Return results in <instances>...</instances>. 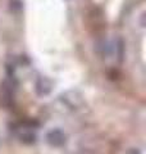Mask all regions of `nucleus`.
Returning <instances> with one entry per match:
<instances>
[{
	"mask_svg": "<svg viewBox=\"0 0 146 154\" xmlns=\"http://www.w3.org/2000/svg\"><path fill=\"white\" fill-rule=\"evenodd\" d=\"M46 141L50 144L51 146H62L65 143V135L59 128L50 130L46 134Z\"/></svg>",
	"mask_w": 146,
	"mask_h": 154,
	"instance_id": "1",
	"label": "nucleus"
},
{
	"mask_svg": "<svg viewBox=\"0 0 146 154\" xmlns=\"http://www.w3.org/2000/svg\"><path fill=\"white\" fill-rule=\"evenodd\" d=\"M51 89H53V82L47 77H40V79L37 80L35 90L38 96H45L47 94H50Z\"/></svg>",
	"mask_w": 146,
	"mask_h": 154,
	"instance_id": "2",
	"label": "nucleus"
},
{
	"mask_svg": "<svg viewBox=\"0 0 146 154\" xmlns=\"http://www.w3.org/2000/svg\"><path fill=\"white\" fill-rule=\"evenodd\" d=\"M18 137H19V140L26 143V144H32L36 140V135L33 134L30 128H22L21 131L18 132Z\"/></svg>",
	"mask_w": 146,
	"mask_h": 154,
	"instance_id": "3",
	"label": "nucleus"
}]
</instances>
